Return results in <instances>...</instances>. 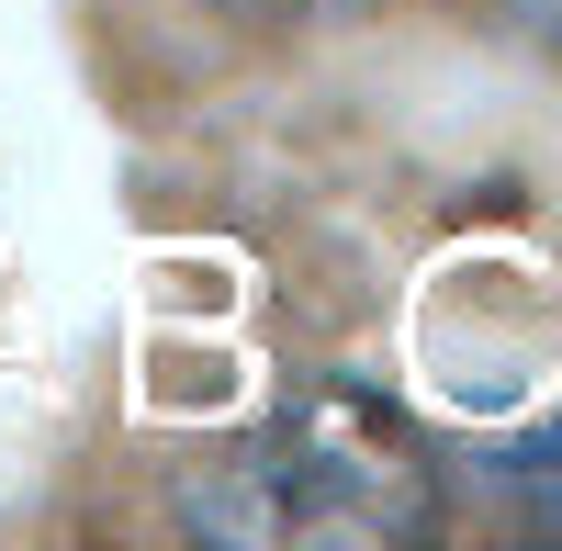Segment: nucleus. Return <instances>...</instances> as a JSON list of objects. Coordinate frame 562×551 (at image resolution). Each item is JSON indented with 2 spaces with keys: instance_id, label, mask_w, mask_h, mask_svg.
Returning a JSON list of instances; mask_svg holds the SVG:
<instances>
[{
  "instance_id": "f257e3e1",
  "label": "nucleus",
  "mask_w": 562,
  "mask_h": 551,
  "mask_svg": "<svg viewBox=\"0 0 562 551\" xmlns=\"http://www.w3.org/2000/svg\"><path fill=\"white\" fill-rule=\"evenodd\" d=\"M439 518V462L371 383H315L192 495L214 540H416Z\"/></svg>"
},
{
  "instance_id": "f03ea898",
  "label": "nucleus",
  "mask_w": 562,
  "mask_h": 551,
  "mask_svg": "<svg viewBox=\"0 0 562 551\" xmlns=\"http://www.w3.org/2000/svg\"><path fill=\"white\" fill-rule=\"evenodd\" d=\"M495 473L529 495V529H562V417H551V428H529V439L506 450Z\"/></svg>"
},
{
  "instance_id": "7ed1b4c3",
  "label": "nucleus",
  "mask_w": 562,
  "mask_h": 551,
  "mask_svg": "<svg viewBox=\"0 0 562 551\" xmlns=\"http://www.w3.org/2000/svg\"><path fill=\"white\" fill-rule=\"evenodd\" d=\"M237 12H259V23H326V12H360V0H237Z\"/></svg>"
}]
</instances>
